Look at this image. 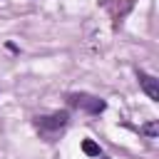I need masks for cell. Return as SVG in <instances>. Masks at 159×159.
<instances>
[{
	"mask_svg": "<svg viewBox=\"0 0 159 159\" xmlns=\"http://www.w3.org/2000/svg\"><path fill=\"white\" fill-rule=\"evenodd\" d=\"M82 152H84L87 157H99V144H94L92 139H84V142H82Z\"/></svg>",
	"mask_w": 159,
	"mask_h": 159,
	"instance_id": "cell-4",
	"label": "cell"
},
{
	"mask_svg": "<svg viewBox=\"0 0 159 159\" xmlns=\"http://www.w3.org/2000/svg\"><path fill=\"white\" fill-rule=\"evenodd\" d=\"M70 104H72V107H80V109H84V112H89V114H99V112H104V107H107L104 99L92 97V94H84V92L70 94Z\"/></svg>",
	"mask_w": 159,
	"mask_h": 159,
	"instance_id": "cell-2",
	"label": "cell"
},
{
	"mask_svg": "<svg viewBox=\"0 0 159 159\" xmlns=\"http://www.w3.org/2000/svg\"><path fill=\"white\" fill-rule=\"evenodd\" d=\"M67 112H55V114H47V117H37L35 119V127L40 129V134L42 137H47L50 142L67 127Z\"/></svg>",
	"mask_w": 159,
	"mask_h": 159,
	"instance_id": "cell-1",
	"label": "cell"
},
{
	"mask_svg": "<svg viewBox=\"0 0 159 159\" xmlns=\"http://www.w3.org/2000/svg\"><path fill=\"white\" fill-rule=\"evenodd\" d=\"M139 84H142V89L147 92L149 99L159 102V80H157V77H152V75H147V72H139Z\"/></svg>",
	"mask_w": 159,
	"mask_h": 159,
	"instance_id": "cell-3",
	"label": "cell"
},
{
	"mask_svg": "<svg viewBox=\"0 0 159 159\" xmlns=\"http://www.w3.org/2000/svg\"><path fill=\"white\" fill-rule=\"evenodd\" d=\"M99 159H107V157H99Z\"/></svg>",
	"mask_w": 159,
	"mask_h": 159,
	"instance_id": "cell-6",
	"label": "cell"
},
{
	"mask_svg": "<svg viewBox=\"0 0 159 159\" xmlns=\"http://www.w3.org/2000/svg\"><path fill=\"white\" fill-rule=\"evenodd\" d=\"M142 132H144V134H149V137H157V134H159V127H157V122H149V124H144V127H142Z\"/></svg>",
	"mask_w": 159,
	"mask_h": 159,
	"instance_id": "cell-5",
	"label": "cell"
}]
</instances>
